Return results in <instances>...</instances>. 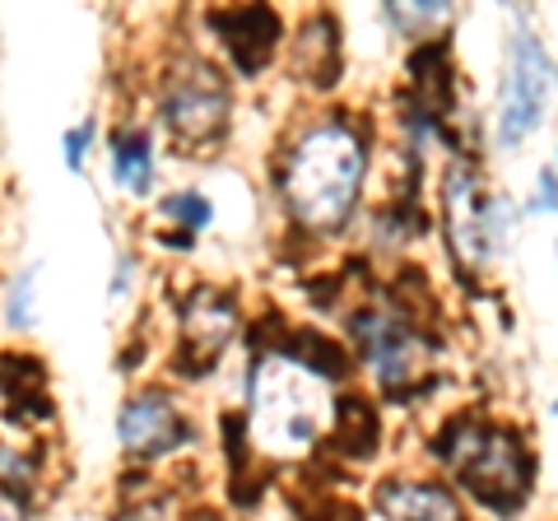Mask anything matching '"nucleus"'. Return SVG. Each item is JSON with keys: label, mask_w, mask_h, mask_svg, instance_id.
<instances>
[{"label": "nucleus", "mask_w": 558, "mask_h": 521, "mask_svg": "<svg viewBox=\"0 0 558 521\" xmlns=\"http://www.w3.org/2000/svg\"><path fill=\"white\" fill-rule=\"evenodd\" d=\"M336 447L344 457H373L377 447V414L363 401H344L336 414Z\"/></svg>", "instance_id": "13"}, {"label": "nucleus", "mask_w": 558, "mask_h": 521, "mask_svg": "<svg viewBox=\"0 0 558 521\" xmlns=\"http://www.w3.org/2000/svg\"><path fill=\"white\" fill-rule=\"evenodd\" d=\"M535 210H545V215L558 210V178H554V172H539V182H535Z\"/></svg>", "instance_id": "17"}, {"label": "nucleus", "mask_w": 558, "mask_h": 521, "mask_svg": "<svg viewBox=\"0 0 558 521\" xmlns=\"http://www.w3.org/2000/svg\"><path fill=\"white\" fill-rule=\"evenodd\" d=\"M0 521H28L24 502H20V498H10V494H0Z\"/></svg>", "instance_id": "20"}, {"label": "nucleus", "mask_w": 558, "mask_h": 521, "mask_svg": "<svg viewBox=\"0 0 558 521\" xmlns=\"http://www.w3.org/2000/svg\"><path fill=\"white\" fill-rule=\"evenodd\" d=\"M215 28L223 33V43L238 57L242 71H260L270 61V51L279 43V20L266 5H252V10H233V14H215Z\"/></svg>", "instance_id": "10"}, {"label": "nucleus", "mask_w": 558, "mask_h": 521, "mask_svg": "<svg viewBox=\"0 0 558 521\" xmlns=\"http://www.w3.org/2000/svg\"><path fill=\"white\" fill-rule=\"evenodd\" d=\"M326 387L293 359H266L252 381V414L256 438L275 451H303L317 443L326 424Z\"/></svg>", "instance_id": "2"}, {"label": "nucleus", "mask_w": 558, "mask_h": 521, "mask_svg": "<svg viewBox=\"0 0 558 521\" xmlns=\"http://www.w3.org/2000/svg\"><path fill=\"white\" fill-rule=\"evenodd\" d=\"M447 5H391L387 10V20L396 24V28H405V33H428V28H438V24H447Z\"/></svg>", "instance_id": "15"}, {"label": "nucleus", "mask_w": 558, "mask_h": 521, "mask_svg": "<svg viewBox=\"0 0 558 521\" xmlns=\"http://www.w3.org/2000/svg\"><path fill=\"white\" fill-rule=\"evenodd\" d=\"M438 457L457 465L461 484L494 512H512L531 489V457L512 433H488L457 420L438 438Z\"/></svg>", "instance_id": "3"}, {"label": "nucleus", "mask_w": 558, "mask_h": 521, "mask_svg": "<svg viewBox=\"0 0 558 521\" xmlns=\"http://www.w3.org/2000/svg\"><path fill=\"white\" fill-rule=\"evenodd\" d=\"M238 331V307L215 289H201L182 312V354L178 363L186 373H205L223 354V344Z\"/></svg>", "instance_id": "8"}, {"label": "nucleus", "mask_w": 558, "mask_h": 521, "mask_svg": "<svg viewBox=\"0 0 558 521\" xmlns=\"http://www.w3.org/2000/svg\"><path fill=\"white\" fill-rule=\"evenodd\" d=\"M363 186V141L340 121L312 126L284 163V201L317 233L340 229Z\"/></svg>", "instance_id": "1"}, {"label": "nucleus", "mask_w": 558, "mask_h": 521, "mask_svg": "<svg viewBox=\"0 0 558 521\" xmlns=\"http://www.w3.org/2000/svg\"><path fill=\"white\" fill-rule=\"evenodd\" d=\"M377 512L391 521H465L461 502L438 484H410V480H387L377 489Z\"/></svg>", "instance_id": "11"}, {"label": "nucleus", "mask_w": 558, "mask_h": 521, "mask_svg": "<svg viewBox=\"0 0 558 521\" xmlns=\"http://www.w3.org/2000/svg\"><path fill=\"white\" fill-rule=\"evenodd\" d=\"M163 215L186 219L191 229H205V223H209V205H205L201 196H172V201L163 205Z\"/></svg>", "instance_id": "16"}, {"label": "nucleus", "mask_w": 558, "mask_h": 521, "mask_svg": "<svg viewBox=\"0 0 558 521\" xmlns=\"http://www.w3.org/2000/svg\"><path fill=\"white\" fill-rule=\"evenodd\" d=\"M112 172H117V186L131 191V196H145L149 182H154V159H149V141L145 135H121L117 154H112Z\"/></svg>", "instance_id": "12"}, {"label": "nucleus", "mask_w": 558, "mask_h": 521, "mask_svg": "<svg viewBox=\"0 0 558 521\" xmlns=\"http://www.w3.org/2000/svg\"><path fill=\"white\" fill-rule=\"evenodd\" d=\"M554 94V61L531 33H521L508 51V80H502V108H498V141L521 145L539 126Z\"/></svg>", "instance_id": "5"}, {"label": "nucleus", "mask_w": 558, "mask_h": 521, "mask_svg": "<svg viewBox=\"0 0 558 521\" xmlns=\"http://www.w3.org/2000/svg\"><path fill=\"white\" fill-rule=\"evenodd\" d=\"M354 336H359L363 359L373 363V373L381 377L387 391H405L414 377H424L428 344L400 317H391V312H363L354 322Z\"/></svg>", "instance_id": "7"}, {"label": "nucleus", "mask_w": 558, "mask_h": 521, "mask_svg": "<svg viewBox=\"0 0 558 521\" xmlns=\"http://www.w3.org/2000/svg\"><path fill=\"white\" fill-rule=\"evenodd\" d=\"M303 57H317V71H312V84H336L340 71V47H336V24L326 20H312L303 33Z\"/></svg>", "instance_id": "14"}, {"label": "nucleus", "mask_w": 558, "mask_h": 521, "mask_svg": "<svg viewBox=\"0 0 558 521\" xmlns=\"http://www.w3.org/2000/svg\"><path fill=\"white\" fill-rule=\"evenodd\" d=\"M163 121L182 145L219 141L223 121H229V89H223V80L201 61L182 65L163 94Z\"/></svg>", "instance_id": "6"}, {"label": "nucleus", "mask_w": 558, "mask_h": 521, "mask_svg": "<svg viewBox=\"0 0 558 521\" xmlns=\"http://www.w3.org/2000/svg\"><path fill=\"white\" fill-rule=\"evenodd\" d=\"M447 233H451V252H457L470 270H488L494 260L508 252L512 238V205L488 196L484 182L475 178V168L457 163L447 172Z\"/></svg>", "instance_id": "4"}, {"label": "nucleus", "mask_w": 558, "mask_h": 521, "mask_svg": "<svg viewBox=\"0 0 558 521\" xmlns=\"http://www.w3.org/2000/svg\"><path fill=\"white\" fill-rule=\"evenodd\" d=\"M33 280H38V270H28V275H24V289H14V322H20V326L33 322V303H28Z\"/></svg>", "instance_id": "19"}, {"label": "nucleus", "mask_w": 558, "mask_h": 521, "mask_svg": "<svg viewBox=\"0 0 558 521\" xmlns=\"http://www.w3.org/2000/svg\"><path fill=\"white\" fill-rule=\"evenodd\" d=\"M89 141H94V126H80V131L65 135V163H70V168L84 163V149H89Z\"/></svg>", "instance_id": "18"}, {"label": "nucleus", "mask_w": 558, "mask_h": 521, "mask_svg": "<svg viewBox=\"0 0 558 521\" xmlns=\"http://www.w3.org/2000/svg\"><path fill=\"white\" fill-rule=\"evenodd\" d=\"M117 433H121V447H126L131 457L149 461V457H163V451L178 447L186 438V424L159 391H145V396H135V401L121 405Z\"/></svg>", "instance_id": "9"}]
</instances>
